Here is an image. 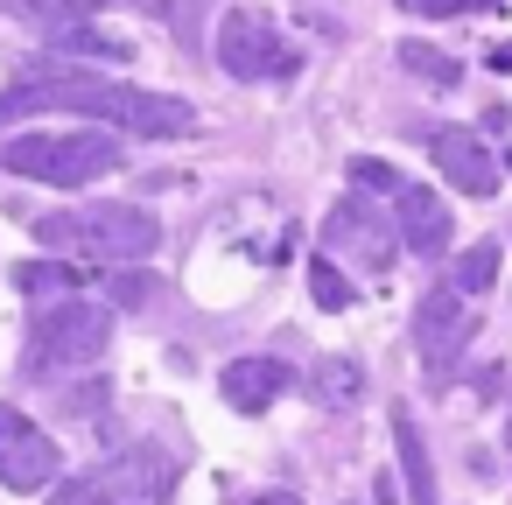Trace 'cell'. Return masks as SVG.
<instances>
[{
  "mask_svg": "<svg viewBox=\"0 0 512 505\" xmlns=\"http://www.w3.org/2000/svg\"><path fill=\"white\" fill-rule=\"evenodd\" d=\"M491 281H498V246L491 239H477L470 253H456V267H449V288L456 295H484Z\"/></svg>",
  "mask_w": 512,
  "mask_h": 505,
  "instance_id": "18",
  "label": "cell"
},
{
  "mask_svg": "<svg viewBox=\"0 0 512 505\" xmlns=\"http://www.w3.org/2000/svg\"><path fill=\"white\" fill-rule=\"evenodd\" d=\"M57 477H64V449L22 407L0 400V484L8 491H50Z\"/></svg>",
  "mask_w": 512,
  "mask_h": 505,
  "instance_id": "6",
  "label": "cell"
},
{
  "mask_svg": "<svg viewBox=\"0 0 512 505\" xmlns=\"http://www.w3.org/2000/svg\"><path fill=\"white\" fill-rule=\"evenodd\" d=\"M505 169H512V162H505Z\"/></svg>",
  "mask_w": 512,
  "mask_h": 505,
  "instance_id": "28",
  "label": "cell"
},
{
  "mask_svg": "<svg viewBox=\"0 0 512 505\" xmlns=\"http://www.w3.org/2000/svg\"><path fill=\"white\" fill-rule=\"evenodd\" d=\"M127 162V148L99 127H78V134H8L0 141V169L8 176H29V183H50V190H85L99 176H113Z\"/></svg>",
  "mask_w": 512,
  "mask_h": 505,
  "instance_id": "3",
  "label": "cell"
},
{
  "mask_svg": "<svg viewBox=\"0 0 512 505\" xmlns=\"http://www.w3.org/2000/svg\"><path fill=\"white\" fill-rule=\"evenodd\" d=\"M36 246L64 253V260H148V253L162 246V225H155V211H141V204L99 197V204L36 218Z\"/></svg>",
  "mask_w": 512,
  "mask_h": 505,
  "instance_id": "2",
  "label": "cell"
},
{
  "mask_svg": "<svg viewBox=\"0 0 512 505\" xmlns=\"http://www.w3.org/2000/svg\"><path fill=\"white\" fill-rule=\"evenodd\" d=\"M351 183H358V190H379V197H393L407 176H400L393 162H379V155H351Z\"/></svg>",
  "mask_w": 512,
  "mask_h": 505,
  "instance_id": "21",
  "label": "cell"
},
{
  "mask_svg": "<svg viewBox=\"0 0 512 505\" xmlns=\"http://www.w3.org/2000/svg\"><path fill=\"white\" fill-rule=\"evenodd\" d=\"M99 0H0V15H15V22H36V29H50V22H71V15H92Z\"/></svg>",
  "mask_w": 512,
  "mask_h": 505,
  "instance_id": "20",
  "label": "cell"
},
{
  "mask_svg": "<svg viewBox=\"0 0 512 505\" xmlns=\"http://www.w3.org/2000/svg\"><path fill=\"white\" fill-rule=\"evenodd\" d=\"M246 505H302L295 491H260V498H246Z\"/></svg>",
  "mask_w": 512,
  "mask_h": 505,
  "instance_id": "25",
  "label": "cell"
},
{
  "mask_svg": "<svg viewBox=\"0 0 512 505\" xmlns=\"http://www.w3.org/2000/svg\"><path fill=\"white\" fill-rule=\"evenodd\" d=\"M491 71H512V43H498V50H491Z\"/></svg>",
  "mask_w": 512,
  "mask_h": 505,
  "instance_id": "26",
  "label": "cell"
},
{
  "mask_svg": "<svg viewBox=\"0 0 512 505\" xmlns=\"http://www.w3.org/2000/svg\"><path fill=\"white\" fill-rule=\"evenodd\" d=\"M323 253H330V260H358L365 274H386V267L400 260V239H393V225H386L365 197H344V204L323 218Z\"/></svg>",
  "mask_w": 512,
  "mask_h": 505,
  "instance_id": "7",
  "label": "cell"
},
{
  "mask_svg": "<svg viewBox=\"0 0 512 505\" xmlns=\"http://www.w3.org/2000/svg\"><path fill=\"white\" fill-rule=\"evenodd\" d=\"M106 344H113V309H99V302H85V295H64V302L36 309L29 344H22V372H36V379L71 372V365L106 358Z\"/></svg>",
  "mask_w": 512,
  "mask_h": 505,
  "instance_id": "4",
  "label": "cell"
},
{
  "mask_svg": "<svg viewBox=\"0 0 512 505\" xmlns=\"http://www.w3.org/2000/svg\"><path fill=\"white\" fill-rule=\"evenodd\" d=\"M428 155H435V169L449 176V190H463V197H498V162L484 155V141H477L470 127H435V134H428Z\"/></svg>",
  "mask_w": 512,
  "mask_h": 505,
  "instance_id": "9",
  "label": "cell"
},
{
  "mask_svg": "<svg viewBox=\"0 0 512 505\" xmlns=\"http://www.w3.org/2000/svg\"><path fill=\"white\" fill-rule=\"evenodd\" d=\"M302 393H309L323 414H351V407L365 400V365H358V358H316V365L302 372Z\"/></svg>",
  "mask_w": 512,
  "mask_h": 505,
  "instance_id": "13",
  "label": "cell"
},
{
  "mask_svg": "<svg viewBox=\"0 0 512 505\" xmlns=\"http://www.w3.org/2000/svg\"><path fill=\"white\" fill-rule=\"evenodd\" d=\"M50 50H64V57H92V64H127V57H134V43H127V36H106V29H99V22H85V15L50 22Z\"/></svg>",
  "mask_w": 512,
  "mask_h": 505,
  "instance_id": "15",
  "label": "cell"
},
{
  "mask_svg": "<svg viewBox=\"0 0 512 505\" xmlns=\"http://www.w3.org/2000/svg\"><path fill=\"white\" fill-rule=\"evenodd\" d=\"M288 386H295V372H288L281 358H232V365L218 372V393H225V407H239V414H267Z\"/></svg>",
  "mask_w": 512,
  "mask_h": 505,
  "instance_id": "12",
  "label": "cell"
},
{
  "mask_svg": "<svg viewBox=\"0 0 512 505\" xmlns=\"http://www.w3.org/2000/svg\"><path fill=\"white\" fill-rule=\"evenodd\" d=\"M407 15H463V8H491V0H400Z\"/></svg>",
  "mask_w": 512,
  "mask_h": 505,
  "instance_id": "24",
  "label": "cell"
},
{
  "mask_svg": "<svg viewBox=\"0 0 512 505\" xmlns=\"http://www.w3.org/2000/svg\"><path fill=\"white\" fill-rule=\"evenodd\" d=\"M50 505H113V498L99 491V477H78V484H64V491H57Z\"/></svg>",
  "mask_w": 512,
  "mask_h": 505,
  "instance_id": "23",
  "label": "cell"
},
{
  "mask_svg": "<svg viewBox=\"0 0 512 505\" xmlns=\"http://www.w3.org/2000/svg\"><path fill=\"white\" fill-rule=\"evenodd\" d=\"M400 64H407L421 85H435V92H456V85H463V64H456L449 50H435V43H400Z\"/></svg>",
  "mask_w": 512,
  "mask_h": 505,
  "instance_id": "17",
  "label": "cell"
},
{
  "mask_svg": "<svg viewBox=\"0 0 512 505\" xmlns=\"http://www.w3.org/2000/svg\"><path fill=\"white\" fill-rule=\"evenodd\" d=\"M29 113H85V120H106L134 141H183L197 127V106L190 99H169V92H148V85H113V78H92V71H22L8 92H0V127H15Z\"/></svg>",
  "mask_w": 512,
  "mask_h": 505,
  "instance_id": "1",
  "label": "cell"
},
{
  "mask_svg": "<svg viewBox=\"0 0 512 505\" xmlns=\"http://www.w3.org/2000/svg\"><path fill=\"white\" fill-rule=\"evenodd\" d=\"M470 337H477V309H470V295L435 288V295L414 302V351H421L428 372H449V365L470 351Z\"/></svg>",
  "mask_w": 512,
  "mask_h": 505,
  "instance_id": "8",
  "label": "cell"
},
{
  "mask_svg": "<svg viewBox=\"0 0 512 505\" xmlns=\"http://www.w3.org/2000/svg\"><path fill=\"white\" fill-rule=\"evenodd\" d=\"M505 435H512V421H505Z\"/></svg>",
  "mask_w": 512,
  "mask_h": 505,
  "instance_id": "27",
  "label": "cell"
},
{
  "mask_svg": "<svg viewBox=\"0 0 512 505\" xmlns=\"http://www.w3.org/2000/svg\"><path fill=\"white\" fill-rule=\"evenodd\" d=\"M393 449H400V477H407V498H414V505H442V498H435V463H428V442H421V428H414L407 400L393 407Z\"/></svg>",
  "mask_w": 512,
  "mask_h": 505,
  "instance_id": "14",
  "label": "cell"
},
{
  "mask_svg": "<svg viewBox=\"0 0 512 505\" xmlns=\"http://www.w3.org/2000/svg\"><path fill=\"white\" fill-rule=\"evenodd\" d=\"M393 204H400V239L414 246V260H435V253H449V239H456V218H449V204H442L435 190H421V183H400V190H393Z\"/></svg>",
  "mask_w": 512,
  "mask_h": 505,
  "instance_id": "11",
  "label": "cell"
},
{
  "mask_svg": "<svg viewBox=\"0 0 512 505\" xmlns=\"http://www.w3.org/2000/svg\"><path fill=\"white\" fill-rule=\"evenodd\" d=\"M218 64H225V78H239V85L295 78V71H302V57L281 43V29H274L260 8H232V15L218 22Z\"/></svg>",
  "mask_w": 512,
  "mask_h": 505,
  "instance_id": "5",
  "label": "cell"
},
{
  "mask_svg": "<svg viewBox=\"0 0 512 505\" xmlns=\"http://www.w3.org/2000/svg\"><path fill=\"white\" fill-rule=\"evenodd\" d=\"M309 295H316V309H351L358 288H351V274H344L330 253H316V260H309Z\"/></svg>",
  "mask_w": 512,
  "mask_h": 505,
  "instance_id": "19",
  "label": "cell"
},
{
  "mask_svg": "<svg viewBox=\"0 0 512 505\" xmlns=\"http://www.w3.org/2000/svg\"><path fill=\"white\" fill-rule=\"evenodd\" d=\"M134 8H141V15H155V22H176V36L190 43V15L204 8V0H134Z\"/></svg>",
  "mask_w": 512,
  "mask_h": 505,
  "instance_id": "22",
  "label": "cell"
},
{
  "mask_svg": "<svg viewBox=\"0 0 512 505\" xmlns=\"http://www.w3.org/2000/svg\"><path fill=\"white\" fill-rule=\"evenodd\" d=\"M92 477H99V491L120 498V505H169V491H176V463H169L162 449H127L120 463H106V470H92Z\"/></svg>",
  "mask_w": 512,
  "mask_h": 505,
  "instance_id": "10",
  "label": "cell"
},
{
  "mask_svg": "<svg viewBox=\"0 0 512 505\" xmlns=\"http://www.w3.org/2000/svg\"><path fill=\"white\" fill-rule=\"evenodd\" d=\"M78 260H22L15 267V288L22 295H36V302H64V295H78Z\"/></svg>",
  "mask_w": 512,
  "mask_h": 505,
  "instance_id": "16",
  "label": "cell"
}]
</instances>
